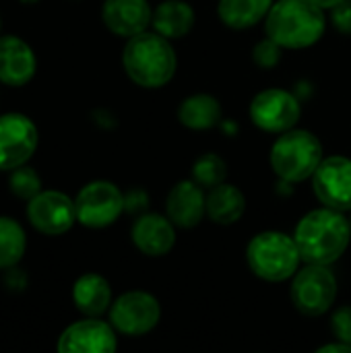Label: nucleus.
Segmentation results:
<instances>
[{
  "mask_svg": "<svg viewBox=\"0 0 351 353\" xmlns=\"http://www.w3.org/2000/svg\"><path fill=\"white\" fill-rule=\"evenodd\" d=\"M246 211V199L240 188L232 184H219L207 194V215L219 225L236 223Z\"/></svg>",
  "mask_w": 351,
  "mask_h": 353,
  "instance_id": "nucleus-20",
  "label": "nucleus"
},
{
  "mask_svg": "<svg viewBox=\"0 0 351 353\" xmlns=\"http://www.w3.org/2000/svg\"><path fill=\"white\" fill-rule=\"evenodd\" d=\"M312 2H314V4H319V6H321V8H325V10H331V8H333L335 4H339L341 0H312Z\"/></svg>",
  "mask_w": 351,
  "mask_h": 353,
  "instance_id": "nucleus-31",
  "label": "nucleus"
},
{
  "mask_svg": "<svg viewBox=\"0 0 351 353\" xmlns=\"http://www.w3.org/2000/svg\"><path fill=\"white\" fill-rule=\"evenodd\" d=\"M350 225H351V221H350Z\"/></svg>",
  "mask_w": 351,
  "mask_h": 353,
  "instance_id": "nucleus-33",
  "label": "nucleus"
},
{
  "mask_svg": "<svg viewBox=\"0 0 351 353\" xmlns=\"http://www.w3.org/2000/svg\"><path fill=\"white\" fill-rule=\"evenodd\" d=\"M325 27V8L312 0H277L265 23L267 35L288 50L314 46L323 37Z\"/></svg>",
  "mask_w": 351,
  "mask_h": 353,
  "instance_id": "nucleus-2",
  "label": "nucleus"
},
{
  "mask_svg": "<svg viewBox=\"0 0 351 353\" xmlns=\"http://www.w3.org/2000/svg\"><path fill=\"white\" fill-rule=\"evenodd\" d=\"M72 300H74V306L83 314L99 316L112 304L110 283L97 273H87V275L77 279V283L72 288Z\"/></svg>",
  "mask_w": 351,
  "mask_h": 353,
  "instance_id": "nucleus-18",
  "label": "nucleus"
},
{
  "mask_svg": "<svg viewBox=\"0 0 351 353\" xmlns=\"http://www.w3.org/2000/svg\"><path fill=\"white\" fill-rule=\"evenodd\" d=\"M159 302L147 292L122 294L110 308L112 327L128 337H139L153 331L159 323Z\"/></svg>",
  "mask_w": 351,
  "mask_h": 353,
  "instance_id": "nucleus-8",
  "label": "nucleus"
},
{
  "mask_svg": "<svg viewBox=\"0 0 351 353\" xmlns=\"http://www.w3.org/2000/svg\"><path fill=\"white\" fill-rule=\"evenodd\" d=\"M132 242L147 256H163L176 244V230L170 217L145 213L132 225Z\"/></svg>",
  "mask_w": 351,
  "mask_h": 353,
  "instance_id": "nucleus-16",
  "label": "nucleus"
},
{
  "mask_svg": "<svg viewBox=\"0 0 351 353\" xmlns=\"http://www.w3.org/2000/svg\"><path fill=\"white\" fill-rule=\"evenodd\" d=\"M37 130L23 114L0 116V170H14L33 155Z\"/></svg>",
  "mask_w": 351,
  "mask_h": 353,
  "instance_id": "nucleus-12",
  "label": "nucleus"
},
{
  "mask_svg": "<svg viewBox=\"0 0 351 353\" xmlns=\"http://www.w3.org/2000/svg\"><path fill=\"white\" fill-rule=\"evenodd\" d=\"M35 72L33 50L14 35L0 37V81L12 87H21L31 81Z\"/></svg>",
  "mask_w": 351,
  "mask_h": 353,
  "instance_id": "nucleus-17",
  "label": "nucleus"
},
{
  "mask_svg": "<svg viewBox=\"0 0 351 353\" xmlns=\"http://www.w3.org/2000/svg\"><path fill=\"white\" fill-rule=\"evenodd\" d=\"M246 259L257 277L275 283L294 277L302 256L294 236L281 232H263L250 240Z\"/></svg>",
  "mask_w": 351,
  "mask_h": 353,
  "instance_id": "nucleus-5",
  "label": "nucleus"
},
{
  "mask_svg": "<svg viewBox=\"0 0 351 353\" xmlns=\"http://www.w3.org/2000/svg\"><path fill=\"white\" fill-rule=\"evenodd\" d=\"M331 21L341 33H351V0H341L331 8Z\"/></svg>",
  "mask_w": 351,
  "mask_h": 353,
  "instance_id": "nucleus-28",
  "label": "nucleus"
},
{
  "mask_svg": "<svg viewBox=\"0 0 351 353\" xmlns=\"http://www.w3.org/2000/svg\"><path fill=\"white\" fill-rule=\"evenodd\" d=\"M149 205V194L143 188H132L124 194V211L126 213H143Z\"/></svg>",
  "mask_w": 351,
  "mask_h": 353,
  "instance_id": "nucleus-29",
  "label": "nucleus"
},
{
  "mask_svg": "<svg viewBox=\"0 0 351 353\" xmlns=\"http://www.w3.org/2000/svg\"><path fill=\"white\" fill-rule=\"evenodd\" d=\"M312 188L325 207L351 211V159L341 155L323 159L312 174Z\"/></svg>",
  "mask_w": 351,
  "mask_h": 353,
  "instance_id": "nucleus-10",
  "label": "nucleus"
},
{
  "mask_svg": "<svg viewBox=\"0 0 351 353\" xmlns=\"http://www.w3.org/2000/svg\"><path fill=\"white\" fill-rule=\"evenodd\" d=\"M273 6V0H219V19L232 29H248L261 23Z\"/></svg>",
  "mask_w": 351,
  "mask_h": 353,
  "instance_id": "nucleus-22",
  "label": "nucleus"
},
{
  "mask_svg": "<svg viewBox=\"0 0 351 353\" xmlns=\"http://www.w3.org/2000/svg\"><path fill=\"white\" fill-rule=\"evenodd\" d=\"M225 176H228V165L217 153H205L192 165V180L207 190L223 184Z\"/></svg>",
  "mask_w": 351,
  "mask_h": 353,
  "instance_id": "nucleus-24",
  "label": "nucleus"
},
{
  "mask_svg": "<svg viewBox=\"0 0 351 353\" xmlns=\"http://www.w3.org/2000/svg\"><path fill=\"white\" fill-rule=\"evenodd\" d=\"M178 120L192 130H209L221 122V103L207 93L186 97L178 108Z\"/></svg>",
  "mask_w": 351,
  "mask_h": 353,
  "instance_id": "nucleus-21",
  "label": "nucleus"
},
{
  "mask_svg": "<svg viewBox=\"0 0 351 353\" xmlns=\"http://www.w3.org/2000/svg\"><path fill=\"white\" fill-rule=\"evenodd\" d=\"M101 17L110 31L122 37H132L147 31L153 10L147 0H106Z\"/></svg>",
  "mask_w": 351,
  "mask_h": 353,
  "instance_id": "nucleus-15",
  "label": "nucleus"
},
{
  "mask_svg": "<svg viewBox=\"0 0 351 353\" xmlns=\"http://www.w3.org/2000/svg\"><path fill=\"white\" fill-rule=\"evenodd\" d=\"M252 58L261 68H273L281 60V46L267 35V39L259 41L252 50Z\"/></svg>",
  "mask_w": 351,
  "mask_h": 353,
  "instance_id": "nucleus-26",
  "label": "nucleus"
},
{
  "mask_svg": "<svg viewBox=\"0 0 351 353\" xmlns=\"http://www.w3.org/2000/svg\"><path fill=\"white\" fill-rule=\"evenodd\" d=\"M203 190L205 188L194 180H182L170 190L166 211L176 228L190 230L201 223L203 215L207 213V196Z\"/></svg>",
  "mask_w": 351,
  "mask_h": 353,
  "instance_id": "nucleus-14",
  "label": "nucleus"
},
{
  "mask_svg": "<svg viewBox=\"0 0 351 353\" xmlns=\"http://www.w3.org/2000/svg\"><path fill=\"white\" fill-rule=\"evenodd\" d=\"M128 77L141 87H163L176 72V52L168 37L157 31L132 35L122 52Z\"/></svg>",
  "mask_w": 351,
  "mask_h": 353,
  "instance_id": "nucleus-3",
  "label": "nucleus"
},
{
  "mask_svg": "<svg viewBox=\"0 0 351 353\" xmlns=\"http://www.w3.org/2000/svg\"><path fill=\"white\" fill-rule=\"evenodd\" d=\"M321 353H351V345L350 343H343V341H339L337 339V343H329V345H323L321 350H319Z\"/></svg>",
  "mask_w": 351,
  "mask_h": 353,
  "instance_id": "nucleus-30",
  "label": "nucleus"
},
{
  "mask_svg": "<svg viewBox=\"0 0 351 353\" xmlns=\"http://www.w3.org/2000/svg\"><path fill=\"white\" fill-rule=\"evenodd\" d=\"M21 2H25V4H31V2H37V0H21Z\"/></svg>",
  "mask_w": 351,
  "mask_h": 353,
  "instance_id": "nucleus-32",
  "label": "nucleus"
},
{
  "mask_svg": "<svg viewBox=\"0 0 351 353\" xmlns=\"http://www.w3.org/2000/svg\"><path fill=\"white\" fill-rule=\"evenodd\" d=\"M27 217L31 225L48 236H60L77 221V207L66 194L56 190H43L27 205Z\"/></svg>",
  "mask_w": 351,
  "mask_h": 353,
  "instance_id": "nucleus-11",
  "label": "nucleus"
},
{
  "mask_svg": "<svg viewBox=\"0 0 351 353\" xmlns=\"http://www.w3.org/2000/svg\"><path fill=\"white\" fill-rule=\"evenodd\" d=\"M25 254V232L10 219L0 217V269H12Z\"/></svg>",
  "mask_w": 351,
  "mask_h": 353,
  "instance_id": "nucleus-23",
  "label": "nucleus"
},
{
  "mask_svg": "<svg viewBox=\"0 0 351 353\" xmlns=\"http://www.w3.org/2000/svg\"><path fill=\"white\" fill-rule=\"evenodd\" d=\"M351 225L343 211L325 207L310 211L300 219L294 232L300 256L304 263L331 265L348 250Z\"/></svg>",
  "mask_w": 351,
  "mask_h": 353,
  "instance_id": "nucleus-1",
  "label": "nucleus"
},
{
  "mask_svg": "<svg viewBox=\"0 0 351 353\" xmlns=\"http://www.w3.org/2000/svg\"><path fill=\"white\" fill-rule=\"evenodd\" d=\"M116 333L114 329L91 316L89 321H81L70 325L58 341V352L62 353H112L116 350Z\"/></svg>",
  "mask_w": 351,
  "mask_h": 353,
  "instance_id": "nucleus-13",
  "label": "nucleus"
},
{
  "mask_svg": "<svg viewBox=\"0 0 351 353\" xmlns=\"http://www.w3.org/2000/svg\"><path fill=\"white\" fill-rule=\"evenodd\" d=\"M331 329L339 341L351 345V306H341L333 312Z\"/></svg>",
  "mask_w": 351,
  "mask_h": 353,
  "instance_id": "nucleus-27",
  "label": "nucleus"
},
{
  "mask_svg": "<svg viewBox=\"0 0 351 353\" xmlns=\"http://www.w3.org/2000/svg\"><path fill=\"white\" fill-rule=\"evenodd\" d=\"M323 161V145L317 134L302 128L281 132L271 149V165L285 182H302L312 178Z\"/></svg>",
  "mask_w": 351,
  "mask_h": 353,
  "instance_id": "nucleus-4",
  "label": "nucleus"
},
{
  "mask_svg": "<svg viewBox=\"0 0 351 353\" xmlns=\"http://www.w3.org/2000/svg\"><path fill=\"white\" fill-rule=\"evenodd\" d=\"M77 221L87 228H108L124 211V194L112 182L97 180L81 188L74 199Z\"/></svg>",
  "mask_w": 351,
  "mask_h": 353,
  "instance_id": "nucleus-7",
  "label": "nucleus"
},
{
  "mask_svg": "<svg viewBox=\"0 0 351 353\" xmlns=\"http://www.w3.org/2000/svg\"><path fill=\"white\" fill-rule=\"evenodd\" d=\"M302 105L298 97L285 89H265L250 103L252 122L267 132H285L298 124Z\"/></svg>",
  "mask_w": 351,
  "mask_h": 353,
  "instance_id": "nucleus-9",
  "label": "nucleus"
},
{
  "mask_svg": "<svg viewBox=\"0 0 351 353\" xmlns=\"http://www.w3.org/2000/svg\"><path fill=\"white\" fill-rule=\"evenodd\" d=\"M337 298V277L329 265L306 263L292 281V302L306 316H323Z\"/></svg>",
  "mask_w": 351,
  "mask_h": 353,
  "instance_id": "nucleus-6",
  "label": "nucleus"
},
{
  "mask_svg": "<svg viewBox=\"0 0 351 353\" xmlns=\"http://www.w3.org/2000/svg\"><path fill=\"white\" fill-rule=\"evenodd\" d=\"M10 172L12 174L8 178V186H10V192L14 196L31 201L33 196H37L41 192V182H39V176L35 174V170L19 165Z\"/></svg>",
  "mask_w": 351,
  "mask_h": 353,
  "instance_id": "nucleus-25",
  "label": "nucleus"
},
{
  "mask_svg": "<svg viewBox=\"0 0 351 353\" xmlns=\"http://www.w3.org/2000/svg\"><path fill=\"white\" fill-rule=\"evenodd\" d=\"M151 25L168 39L184 37L194 25V10L184 0H166L153 10Z\"/></svg>",
  "mask_w": 351,
  "mask_h": 353,
  "instance_id": "nucleus-19",
  "label": "nucleus"
}]
</instances>
